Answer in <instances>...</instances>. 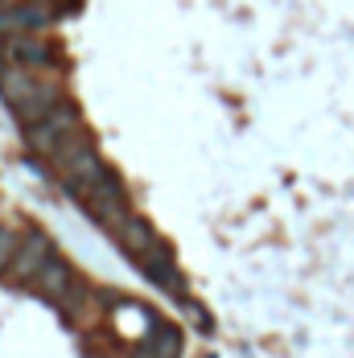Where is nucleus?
<instances>
[{"label":"nucleus","instance_id":"7","mask_svg":"<svg viewBox=\"0 0 354 358\" xmlns=\"http://www.w3.org/2000/svg\"><path fill=\"white\" fill-rule=\"evenodd\" d=\"M8 62H21V66H29V71H54V66H62V54H58L45 37L13 34L8 37Z\"/></svg>","mask_w":354,"mask_h":358},{"label":"nucleus","instance_id":"3","mask_svg":"<svg viewBox=\"0 0 354 358\" xmlns=\"http://www.w3.org/2000/svg\"><path fill=\"white\" fill-rule=\"evenodd\" d=\"M74 132H83V115H78V108H74L71 99H62L45 120H37V124L25 128V144H29V152H37V157H54Z\"/></svg>","mask_w":354,"mask_h":358},{"label":"nucleus","instance_id":"5","mask_svg":"<svg viewBox=\"0 0 354 358\" xmlns=\"http://www.w3.org/2000/svg\"><path fill=\"white\" fill-rule=\"evenodd\" d=\"M34 288L45 296V301H54V305H62V309H71L74 305V296H83V285L74 280V272H71V264L62 259V255H54L41 272H37V280Z\"/></svg>","mask_w":354,"mask_h":358},{"label":"nucleus","instance_id":"9","mask_svg":"<svg viewBox=\"0 0 354 358\" xmlns=\"http://www.w3.org/2000/svg\"><path fill=\"white\" fill-rule=\"evenodd\" d=\"M111 235H115V243L128 251L132 259H141V255L153 248V243H161V239L153 235V227H148L144 218H136V215H128L124 222H120V227H115V231H111Z\"/></svg>","mask_w":354,"mask_h":358},{"label":"nucleus","instance_id":"12","mask_svg":"<svg viewBox=\"0 0 354 358\" xmlns=\"http://www.w3.org/2000/svg\"><path fill=\"white\" fill-rule=\"evenodd\" d=\"M83 8V0H58V17H74Z\"/></svg>","mask_w":354,"mask_h":358},{"label":"nucleus","instance_id":"6","mask_svg":"<svg viewBox=\"0 0 354 358\" xmlns=\"http://www.w3.org/2000/svg\"><path fill=\"white\" fill-rule=\"evenodd\" d=\"M54 255H58V251H54V243H50L41 231H29V235H21V248H17V259H13L8 276H13L17 285H34L37 272H41Z\"/></svg>","mask_w":354,"mask_h":358},{"label":"nucleus","instance_id":"8","mask_svg":"<svg viewBox=\"0 0 354 358\" xmlns=\"http://www.w3.org/2000/svg\"><path fill=\"white\" fill-rule=\"evenodd\" d=\"M136 268H141L153 285L165 288V292H177V288H181V276H177V264H174V251L165 248V243H153V248L136 259Z\"/></svg>","mask_w":354,"mask_h":358},{"label":"nucleus","instance_id":"10","mask_svg":"<svg viewBox=\"0 0 354 358\" xmlns=\"http://www.w3.org/2000/svg\"><path fill=\"white\" fill-rule=\"evenodd\" d=\"M177 346H181V338H177L174 325H153V334L141 346V358H174Z\"/></svg>","mask_w":354,"mask_h":358},{"label":"nucleus","instance_id":"11","mask_svg":"<svg viewBox=\"0 0 354 358\" xmlns=\"http://www.w3.org/2000/svg\"><path fill=\"white\" fill-rule=\"evenodd\" d=\"M17 248H21V235H17L13 227H0V276L13 268V259H17Z\"/></svg>","mask_w":354,"mask_h":358},{"label":"nucleus","instance_id":"4","mask_svg":"<svg viewBox=\"0 0 354 358\" xmlns=\"http://www.w3.org/2000/svg\"><path fill=\"white\" fill-rule=\"evenodd\" d=\"M83 206H87L91 218H95L99 227H107V231H115L124 218L132 215V210H128V194H124V185H120V178H115L111 169H107V178L99 181V185H91V189H87Z\"/></svg>","mask_w":354,"mask_h":358},{"label":"nucleus","instance_id":"2","mask_svg":"<svg viewBox=\"0 0 354 358\" xmlns=\"http://www.w3.org/2000/svg\"><path fill=\"white\" fill-rule=\"evenodd\" d=\"M50 165L58 169L62 185L71 189L78 202L87 198V189H91V185H99V181L107 178L104 157H99V148H95V141H91L87 132H74L71 141H66L58 152H54V157H50Z\"/></svg>","mask_w":354,"mask_h":358},{"label":"nucleus","instance_id":"1","mask_svg":"<svg viewBox=\"0 0 354 358\" xmlns=\"http://www.w3.org/2000/svg\"><path fill=\"white\" fill-rule=\"evenodd\" d=\"M0 99L29 128L37 120H45L66 95H62V83L58 78H41V74H34L29 66H21V62H8L0 71Z\"/></svg>","mask_w":354,"mask_h":358}]
</instances>
